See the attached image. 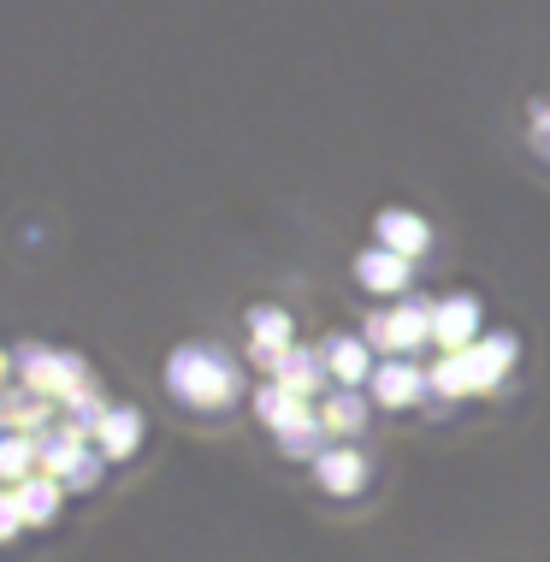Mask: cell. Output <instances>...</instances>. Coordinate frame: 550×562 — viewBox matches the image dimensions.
I'll return each mask as SVG.
<instances>
[{"label":"cell","mask_w":550,"mask_h":562,"mask_svg":"<svg viewBox=\"0 0 550 562\" xmlns=\"http://www.w3.org/2000/svg\"><path fill=\"white\" fill-rule=\"evenodd\" d=\"M166 385H172L178 403L190 408H220L237 397V361L225 356L220 344H183L166 361Z\"/></svg>","instance_id":"1"},{"label":"cell","mask_w":550,"mask_h":562,"mask_svg":"<svg viewBox=\"0 0 550 562\" xmlns=\"http://www.w3.org/2000/svg\"><path fill=\"white\" fill-rule=\"evenodd\" d=\"M509 356H515V338H485L480 349H462V356L438 361V368H433V391H445V397H462V391L497 385V373L509 368Z\"/></svg>","instance_id":"2"},{"label":"cell","mask_w":550,"mask_h":562,"mask_svg":"<svg viewBox=\"0 0 550 562\" xmlns=\"http://www.w3.org/2000/svg\"><path fill=\"white\" fill-rule=\"evenodd\" d=\"M473 326H480V302H473V296H450V302H438V308H433V338L450 344V349H462L473 338Z\"/></svg>","instance_id":"3"},{"label":"cell","mask_w":550,"mask_h":562,"mask_svg":"<svg viewBox=\"0 0 550 562\" xmlns=\"http://www.w3.org/2000/svg\"><path fill=\"white\" fill-rule=\"evenodd\" d=\"M379 249H391V255H420L426 249V220H415V214H403V207H385V214H379Z\"/></svg>","instance_id":"4"},{"label":"cell","mask_w":550,"mask_h":562,"mask_svg":"<svg viewBox=\"0 0 550 562\" xmlns=\"http://www.w3.org/2000/svg\"><path fill=\"white\" fill-rule=\"evenodd\" d=\"M356 279L367 284V291H379V296H396L408 284V261H403V255H391V249H367L356 261Z\"/></svg>","instance_id":"5"},{"label":"cell","mask_w":550,"mask_h":562,"mask_svg":"<svg viewBox=\"0 0 550 562\" xmlns=\"http://www.w3.org/2000/svg\"><path fill=\"white\" fill-rule=\"evenodd\" d=\"M426 385H433V373H420L415 361H385L379 368V403H391V408L426 397Z\"/></svg>","instance_id":"6"},{"label":"cell","mask_w":550,"mask_h":562,"mask_svg":"<svg viewBox=\"0 0 550 562\" xmlns=\"http://www.w3.org/2000/svg\"><path fill=\"white\" fill-rule=\"evenodd\" d=\"M319 356H326V368L338 373V385H361L367 373V338H326L319 344Z\"/></svg>","instance_id":"7"},{"label":"cell","mask_w":550,"mask_h":562,"mask_svg":"<svg viewBox=\"0 0 550 562\" xmlns=\"http://www.w3.org/2000/svg\"><path fill=\"white\" fill-rule=\"evenodd\" d=\"M261 415L272 420V427H279V438L284 432H296V427H308V408H302V397H296V391H290V385H279V379H272V385L261 391Z\"/></svg>","instance_id":"8"},{"label":"cell","mask_w":550,"mask_h":562,"mask_svg":"<svg viewBox=\"0 0 550 562\" xmlns=\"http://www.w3.org/2000/svg\"><path fill=\"white\" fill-rule=\"evenodd\" d=\"M319 420H326V432H361V420H367V397L356 385H338L326 397V408H319Z\"/></svg>","instance_id":"9"},{"label":"cell","mask_w":550,"mask_h":562,"mask_svg":"<svg viewBox=\"0 0 550 562\" xmlns=\"http://www.w3.org/2000/svg\"><path fill=\"white\" fill-rule=\"evenodd\" d=\"M361 480H367V462L356 450H326L319 456V485H326V492H361Z\"/></svg>","instance_id":"10"},{"label":"cell","mask_w":550,"mask_h":562,"mask_svg":"<svg viewBox=\"0 0 550 562\" xmlns=\"http://www.w3.org/2000/svg\"><path fill=\"white\" fill-rule=\"evenodd\" d=\"M249 326H255V356H261V361H279L284 349H290V314H279V308H255Z\"/></svg>","instance_id":"11"},{"label":"cell","mask_w":550,"mask_h":562,"mask_svg":"<svg viewBox=\"0 0 550 562\" xmlns=\"http://www.w3.org/2000/svg\"><path fill=\"white\" fill-rule=\"evenodd\" d=\"M319 361L326 356H314V349H284L272 368H279V385H290L296 397H308V391H319Z\"/></svg>","instance_id":"12"},{"label":"cell","mask_w":550,"mask_h":562,"mask_svg":"<svg viewBox=\"0 0 550 562\" xmlns=\"http://www.w3.org/2000/svg\"><path fill=\"white\" fill-rule=\"evenodd\" d=\"M12 504L24 509V521H54V504H59V485L54 480H19Z\"/></svg>","instance_id":"13"},{"label":"cell","mask_w":550,"mask_h":562,"mask_svg":"<svg viewBox=\"0 0 550 562\" xmlns=\"http://www.w3.org/2000/svg\"><path fill=\"white\" fill-rule=\"evenodd\" d=\"M136 438H143V420H136L131 408H113V415L101 420V450H106V456H125Z\"/></svg>","instance_id":"14"},{"label":"cell","mask_w":550,"mask_h":562,"mask_svg":"<svg viewBox=\"0 0 550 562\" xmlns=\"http://www.w3.org/2000/svg\"><path fill=\"white\" fill-rule=\"evenodd\" d=\"M532 148L550 160V108H539V119H532Z\"/></svg>","instance_id":"15"}]
</instances>
